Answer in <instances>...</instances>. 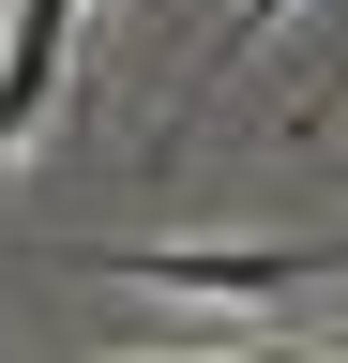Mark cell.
Segmentation results:
<instances>
[{"label": "cell", "instance_id": "6da1fadb", "mask_svg": "<svg viewBox=\"0 0 348 363\" xmlns=\"http://www.w3.org/2000/svg\"><path fill=\"white\" fill-rule=\"evenodd\" d=\"M76 272H121V288H212V303H303L333 288L348 242H76Z\"/></svg>", "mask_w": 348, "mask_h": 363}, {"label": "cell", "instance_id": "7a4b0ae2", "mask_svg": "<svg viewBox=\"0 0 348 363\" xmlns=\"http://www.w3.org/2000/svg\"><path fill=\"white\" fill-rule=\"evenodd\" d=\"M91 30V0H0V167L30 152V121H46L61 91V45Z\"/></svg>", "mask_w": 348, "mask_h": 363}, {"label": "cell", "instance_id": "277c9868", "mask_svg": "<svg viewBox=\"0 0 348 363\" xmlns=\"http://www.w3.org/2000/svg\"><path fill=\"white\" fill-rule=\"evenodd\" d=\"M197 363H288V348H273V333H257V348H197Z\"/></svg>", "mask_w": 348, "mask_h": 363}, {"label": "cell", "instance_id": "3957f363", "mask_svg": "<svg viewBox=\"0 0 348 363\" xmlns=\"http://www.w3.org/2000/svg\"><path fill=\"white\" fill-rule=\"evenodd\" d=\"M288 16H303V0H242V16H228V45H212V76H228V61H242V45H257V30H288ZM212 76L182 91V106H212Z\"/></svg>", "mask_w": 348, "mask_h": 363}]
</instances>
